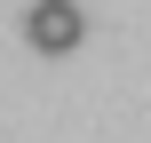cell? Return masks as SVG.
I'll return each instance as SVG.
<instances>
[{"label":"cell","instance_id":"obj_1","mask_svg":"<svg viewBox=\"0 0 151 143\" xmlns=\"http://www.w3.org/2000/svg\"><path fill=\"white\" fill-rule=\"evenodd\" d=\"M24 40H32L40 56H72V48L88 40V16H80V0H32V16H24Z\"/></svg>","mask_w":151,"mask_h":143}]
</instances>
